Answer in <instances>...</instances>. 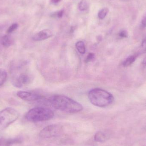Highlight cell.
<instances>
[{"label":"cell","instance_id":"cell-9","mask_svg":"<svg viewBox=\"0 0 146 146\" xmlns=\"http://www.w3.org/2000/svg\"><path fill=\"white\" fill-rule=\"evenodd\" d=\"M21 142V140L18 139H0V146H11Z\"/></svg>","mask_w":146,"mask_h":146},{"label":"cell","instance_id":"cell-2","mask_svg":"<svg viewBox=\"0 0 146 146\" xmlns=\"http://www.w3.org/2000/svg\"><path fill=\"white\" fill-rule=\"evenodd\" d=\"M88 98L91 104L101 108L107 107L114 100L113 95L107 91L100 88H95L89 91Z\"/></svg>","mask_w":146,"mask_h":146},{"label":"cell","instance_id":"cell-12","mask_svg":"<svg viewBox=\"0 0 146 146\" xmlns=\"http://www.w3.org/2000/svg\"><path fill=\"white\" fill-rule=\"evenodd\" d=\"M76 48L80 54H84L86 52V46L82 41L77 42L76 44Z\"/></svg>","mask_w":146,"mask_h":146},{"label":"cell","instance_id":"cell-7","mask_svg":"<svg viewBox=\"0 0 146 146\" xmlns=\"http://www.w3.org/2000/svg\"><path fill=\"white\" fill-rule=\"evenodd\" d=\"M17 95L21 99L28 101L40 100L43 98L40 94L26 91H19Z\"/></svg>","mask_w":146,"mask_h":146},{"label":"cell","instance_id":"cell-6","mask_svg":"<svg viewBox=\"0 0 146 146\" xmlns=\"http://www.w3.org/2000/svg\"><path fill=\"white\" fill-rule=\"evenodd\" d=\"M31 80V77L28 74L21 73L13 76L12 83L15 87L20 88L30 83Z\"/></svg>","mask_w":146,"mask_h":146},{"label":"cell","instance_id":"cell-15","mask_svg":"<svg viewBox=\"0 0 146 146\" xmlns=\"http://www.w3.org/2000/svg\"><path fill=\"white\" fill-rule=\"evenodd\" d=\"M109 10L107 8H104L100 10L98 13V17L100 19H104L107 15Z\"/></svg>","mask_w":146,"mask_h":146},{"label":"cell","instance_id":"cell-16","mask_svg":"<svg viewBox=\"0 0 146 146\" xmlns=\"http://www.w3.org/2000/svg\"><path fill=\"white\" fill-rule=\"evenodd\" d=\"M88 8V4L86 1L82 0L80 2L78 5V9L80 11H83L87 10Z\"/></svg>","mask_w":146,"mask_h":146},{"label":"cell","instance_id":"cell-21","mask_svg":"<svg viewBox=\"0 0 146 146\" xmlns=\"http://www.w3.org/2000/svg\"><path fill=\"white\" fill-rule=\"evenodd\" d=\"M63 13H64V10H61L56 12V15L57 18H61L63 16Z\"/></svg>","mask_w":146,"mask_h":146},{"label":"cell","instance_id":"cell-17","mask_svg":"<svg viewBox=\"0 0 146 146\" xmlns=\"http://www.w3.org/2000/svg\"><path fill=\"white\" fill-rule=\"evenodd\" d=\"M18 26L19 25L17 23H14V24L11 25L8 29L7 31V33L8 34L12 33L18 28Z\"/></svg>","mask_w":146,"mask_h":146},{"label":"cell","instance_id":"cell-1","mask_svg":"<svg viewBox=\"0 0 146 146\" xmlns=\"http://www.w3.org/2000/svg\"><path fill=\"white\" fill-rule=\"evenodd\" d=\"M50 102L54 108L66 113H77L83 110L80 104L64 95H55L51 98Z\"/></svg>","mask_w":146,"mask_h":146},{"label":"cell","instance_id":"cell-22","mask_svg":"<svg viewBox=\"0 0 146 146\" xmlns=\"http://www.w3.org/2000/svg\"><path fill=\"white\" fill-rule=\"evenodd\" d=\"M141 48L144 51H146V38L144 39L141 44Z\"/></svg>","mask_w":146,"mask_h":146},{"label":"cell","instance_id":"cell-20","mask_svg":"<svg viewBox=\"0 0 146 146\" xmlns=\"http://www.w3.org/2000/svg\"><path fill=\"white\" fill-rule=\"evenodd\" d=\"M141 27L145 28L146 27V14L142 18L141 22Z\"/></svg>","mask_w":146,"mask_h":146},{"label":"cell","instance_id":"cell-13","mask_svg":"<svg viewBox=\"0 0 146 146\" xmlns=\"http://www.w3.org/2000/svg\"><path fill=\"white\" fill-rule=\"evenodd\" d=\"M135 60L136 56L134 55L130 56L123 62V66L124 67L129 66L135 61Z\"/></svg>","mask_w":146,"mask_h":146},{"label":"cell","instance_id":"cell-10","mask_svg":"<svg viewBox=\"0 0 146 146\" xmlns=\"http://www.w3.org/2000/svg\"><path fill=\"white\" fill-rule=\"evenodd\" d=\"M1 44L3 47L8 48L10 47L13 43V38L9 35H5L2 37L1 41Z\"/></svg>","mask_w":146,"mask_h":146},{"label":"cell","instance_id":"cell-23","mask_svg":"<svg viewBox=\"0 0 146 146\" xmlns=\"http://www.w3.org/2000/svg\"><path fill=\"white\" fill-rule=\"evenodd\" d=\"M61 0H51L50 1V2H51V3H53V4H57V3H59Z\"/></svg>","mask_w":146,"mask_h":146},{"label":"cell","instance_id":"cell-11","mask_svg":"<svg viewBox=\"0 0 146 146\" xmlns=\"http://www.w3.org/2000/svg\"><path fill=\"white\" fill-rule=\"evenodd\" d=\"M94 139L96 142L104 143L107 140V137L104 133L101 131H99L94 135Z\"/></svg>","mask_w":146,"mask_h":146},{"label":"cell","instance_id":"cell-14","mask_svg":"<svg viewBox=\"0 0 146 146\" xmlns=\"http://www.w3.org/2000/svg\"><path fill=\"white\" fill-rule=\"evenodd\" d=\"M7 74L5 70L0 69V86H2L7 80Z\"/></svg>","mask_w":146,"mask_h":146},{"label":"cell","instance_id":"cell-4","mask_svg":"<svg viewBox=\"0 0 146 146\" xmlns=\"http://www.w3.org/2000/svg\"><path fill=\"white\" fill-rule=\"evenodd\" d=\"M19 113L12 107H7L0 111V126L6 127L18 119Z\"/></svg>","mask_w":146,"mask_h":146},{"label":"cell","instance_id":"cell-19","mask_svg":"<svg viewBox=\"0 0 146 146\" xmlns=\"http://www.w3.org/2000/svg\"><path fill=\"white\" fill-rule=\"evenodd\" d=\"M119 36L122 38H125L128 36V33L127 31L125 30H123L119 33Z\"/></svg>","mask_w":146,"mask_h":146},{"label":"cell","instance_id":"cell-5","mask_svg":"<svg viewBox=\"0 0 146 146\" xmlns=\"http://www.w3.org/2000/svg\"><path fill=\"white\" fill-rule=\"evenodd\" d=\"M63 132V127L59 124H52L43 129L39 133V136L43 139H49L59 136Z\"/></svg>","mask_w":146,"mask_h":146},{"label":"cell","instance_id":"cell-18","mask_svg":"<svg viewBox=\"0 0 146 146\" xmlns=\"http://www.w3.org/2000/svg\"><path fill=\"white\" fill-rule=\"evenodd\" d=\"M94 54L93 53H89V54L88 55L86 60H85V62H86V63H87V62L91 61L92 60L94 59Z\"/></svg>","mask_w":146,"mask_h":146},{"label":"cell","instance_id":"cell-8","mask_svg":"<svg viewBox=\"0 0 146 146\" xmlns=\"http://www.w3.org/2000/svg\"><path fill=\"white\" fill-rule=\"evenodd\" d=\"M53 36V33L49 29L40 31L34 35L33 39L35 41H41L48 39Z\"/></svg>","mask_w":146,"mask_h":146},{"label":"cell","instance_id":"cell-24","mask_svg":"<svg viewBox=\"0 0 146 146\" xmlns=\"http://www.w3.org/2000/svg\"><path fill=\"white\" fill-rule=\"evenodd\" d=\"M142 64L144 65V66H146V57L144 58L143 60V61H142Z\"/></svg>","mask_w":146,"mask_h":146},{"label":"cell","instance_id":"cell-3","mask_svg":"<svg viewBox=\"0 0 146 146\" xmlns=\"http://www.w3.org/2000/svg\"><path fill=\"white\" fill-rule=\"evenodd\" d=\"M54 116V112L51 110L44 107H38L29 110L26 115V118L29 121L38 122L48 121Z\"/></svg>","mask_w":146,"mask_h":146}]
</instances>
